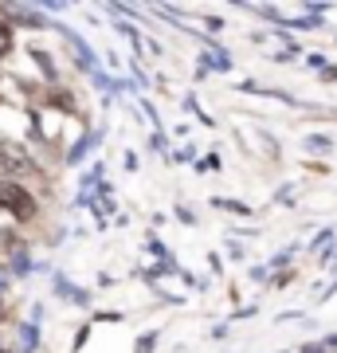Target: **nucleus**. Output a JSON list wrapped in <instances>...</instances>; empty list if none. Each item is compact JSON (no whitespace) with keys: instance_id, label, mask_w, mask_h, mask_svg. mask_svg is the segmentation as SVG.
<instances>
[{"instance_id":"nucleus-3","label":"nucleus","mask_w":337,"mask_h":353,"mask_svg":"<svg viewBox=\"0 0 337 353\" xmlns=\"http://www.w3.org/2000/svg\"><path fill=\"white\" fill-rule=\"evenodd\" d=\"M8 51H12V28H8V24H0V59H4Z\"/></svg>"},{"instance_id":"nucleus-7","label":"nucleus","mask_w":337,"mask_h":353,"mask_svg":"<svg viewBox=\"0 0 337 353\" xmlns=\"http://www.w3.org/2000/svg\"><path fill=\"white\" fill-rule=\"evenodd\" d=\"M310 150H329V138H310Z\"/></svg>"},{"instance_id":"nucleus-6","label":"nucleus","mask_w":337,"mask_h":353,"mask_svg":"<svg viewBox=\"0 0 337 353\" xmlns=\"http://www.w3.org/2000/svg\"><path fill=\"white\" fill-rule=\"evenodd\" d=\"M153 341H157V338H153V334H145V338H141V345H138V353H150Z\"/></svg>"},{"instance_id":"nucleus-5","label":"nucleus","mask_w":337,"mask_h":353,"mask_svg":"<svg viewBox=\"0 0 337 353\" xmlns=\"http://www.w3.org/2000/svg\"><path fill=\"white\" fill-rule=\"evenodd\" d=\"M24 350H36V326H24Z\"/></svg>"},{"instance_id":"nucleus-1","label":"nucleus","mask_w":337,"mask_h":353,"mask_svg":"<svg viewBox=\"0 0 337 353\" xmlns=\"http://www.w3.org/2000/svg\"><path fill=\"white\" fill-rule=\"evenodd\" d=\"M0 208L16 212L20 220H32V216H36V201H32L20 185H12V181H0Z\"/></svg>"},{"instance_id":"nucleus-9","label":"nucleus","mask_w":337,"mask_h":353,"mask_svg":"<svg viewBox=\"0 0 337 353\" xmlns=\"http://www.w3.org/2000/svg\"><path fill=\"white\" fill-rule=\"evenodd\" d=\"M0 322H4V310H0Z\"/></svg>"},{"instance_id":"nucleus-8","label":"nucleus","mask_w":337,"mask_h":353,"mask_svg":"<svg viewBox=\"0 0 337 353\" xmlns=\"http://www.w3.org/2000/svg\"><path fill=\"white\" fill-rule=\"evenodd\" d=\"M302 353H325V345H306Z\"/></svg>"},{"instance_id":"nucleus-4","label":"nucleus","mask_w":337,"mask_h":353,"mask_svg":"<svg viewBox=\"0 0 337 353\" xmlns=\"http://www.w3.org/2000/svg\"><path fill=\"white\" fill-rule=\"evenodd\" d=\"M90 141H94V138H83V141H79V145H75V153H71L67 161H71V165H75V161H83V153L90 150Z\"/></svg>"},{"instance_id":"nucleus-2","label":"nucleus","mask_w":337,"mask_h":353,"mask_svg":"<svg viewBox=\"0 0 337 353\" xmlns=\"http://www.w3.org/2000/svg\"><path fill=\"white\" fill-rule=\"evenodd\" d=\"M0 161H4V169H12V173H32V161L16 145H0Z\"/></svg>"}]
</instances>
